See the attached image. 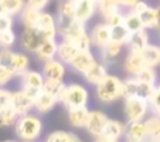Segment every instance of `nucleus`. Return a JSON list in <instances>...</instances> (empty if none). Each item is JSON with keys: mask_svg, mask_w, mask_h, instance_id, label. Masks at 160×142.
Instances as JSON below:
<instances>
[{"mask_svg": "<svg viewBox=\"0 0 160 142\" xmlns=\"http://www.w3.org/2000/svg\"><path fill=\"white\" fill-rule=\"evenodd\" d=\"M17 41V34L13 29L0 31V49H12Z\"/></svg>", "mask_w": 160, "mask_h": 142, "instance_id": "39", "label": "nucleus"}, {"mask_svg": "<svg viewBox=\"0 0 160 142\" xmlns=\"http://www.w3.org/2000/svg\"><path fill=\"white\" fill-rule=\"evenodd\" d=\"M152 112L150 103L138 97H126L123 101V115L128 121H145Z\"/></svg>", "mask_w": 160, "mask_h": 142, "instance_id": "5", "label": "nucleus"}, {"mask_svg": "<svg viewBox=\"0 0 160 142\" xmlns=\"http://www.w3.org/2000/svg\"><path fill=\"white\" fill-rule=\"evenodd\" d=\"M142 53H143V57H145L148 66L154 67V68L160 66V45L152 44L150 43Z\"/></svg>", "mask_w": 160, "mask_h": 142, "instance_id": "31", "label": "nucleus"}, {"mask_svg": "<svg viewBox=\"0 0 160 142\" xmlns=\"http://www.w3.org/2000/svg\"><path fill=\"white\" fill-rule=\"evenodd\" d=\"M97 2H98V0H97Z\"/></svg>", "mask_w": 160, "mask_h": 142, "instance_id": "52", "label": "nucleus"}, {"mask_svg": "<svg viewBox=\"0 0 160 142\" xmlns=\"http://www.w3.org/2000/svg\"><path fill=\"white\" fill-rule=\"evenodd\" d=\"M20 81H21V88H24L33 97H36L37 94L42 90V87H44L45 77L42 74V71L28 68L26 73H23L20 76Z\"/></svg>", "mask_w": 160, "mask_h": 142, "instance_id": "7", "label": "nucleus"}, {"mask_svg": "<svg viewBox=\"0 0 160 142\" xmlns=\"http://www.w3.org/2000/svg\"><path fill=\"white\" fill-rule=\"evenodd\" d=\"M135 77H138V78L143 82H148V84H152V85H157V73H156V70H154V67H150V66L143 67L139 71V74Z\"/></svg>", "mask_w": 160, "mask_h": 142, "instance_id": "38", "label": "nucleus"}, {"mask_svg": "<svg viewBox=\"0 0 160 142\" xmlns=\"http://www.w3.org/2000/svg\"><path fill=\"white\" fill-rule=\"evenodd\" d=\"M89 36L92 45L102 50L103 47H106L112 41V29L109 24H106L105 21H102V23H98L91 29Z\"/></svg>", "mask_w": 160, "mask_h": 142, "instance_id": "11", "label": "nucleus"}, {"mask_svg": "<svg viewBox=\"0 0 160 142\" xmlns=\"http://www.w3.org/2000/svg\"><path fill=\"white\" fill-rule=\"evenodd\" d=\"M108 121H109V117L103 111H101V109H91L85 129H87V132L92 138L97 139L103 132Z\"/></svg>", "mask_w": 160, "mask_h": 142, "instance_id": "9", "label": "nucleus"}, {"mask_svg": "<svg viewBox=\"0 0 160 142\" xmlns=\"http://www.w3.org/2000/svg\"><path fill=\"white\" fill-rule=\"evenodd\" d=\"M123 20H125L123 9L116 10V12H113V13H111V14H108L106 17H103V21H105L106 24L111 26V27H115V26L123 24Z\"/></svg>", "mask_w": 160, "mask_h": 142, "instance_id": "41", "label": "nucleus"}, {"mask_svg": "<svg viewBox=\"0 0 160 142\" xmlns=\"http://www.w3.org/2000/svg\"><path fill=\"white\" fill-rule=\"evenodd\" d=\"M126 47V44H122L118 41H111L106 47H103L101 50V58L105 64H113L121 58L123 49Z\"/></svg>", "mask_w": 160, "mask_h": 142, "instance_id": "23", "label": "nucleus"}, {"mask_svg": "<svg viewBox=\"0 0 160 142\" xmlns=\"http://www.w3.org/2000/svg\"><path fill=\"white\" fill-rule=\"evenodd\" d=\"M72 2H75V3H77V2H78V0H72Z\"/></svg>", "mask_w": 160, "mask_h": 142, "instance_id": "51", "label": "nucleus"}, {"mask_svg": "<svg viewBox=\"0 0 160 142\" xmlns=\"http://www.w3.org/2000/svg\"><path fill=\"white\" fill-rule=\"evenodd\" d=\"M0 14H7L6 13V7H4L3 0H0Z\"/></svg>", "mask_w": 160, "mask_h": 142, "instance_id": "49", "label": "nucleus"}, {"mask_svg": "<svg viewBox=\"0 0 160 142\" xmlns=\"http://www.w3.org/2000/svg\"><path fill=\"white\" fill-rule=\"evenodd\" d=\"M156 30L160 31V6L157 7V29Z\"/></svg>", "mask_w": 160, "mask_h": 142, "instance_id": "50", "label": "nucleus"}, {"mask_svg": "<svg viewBox=\"0 0 160 142\" xmlns=\"http://www.w3.org/2000/svg\"><path fill=\"white\" fill-rule=\"evenodd\" d=\"M145 122L148 125V141H160V115L152 114Z\"/></svg>", "mask_w": 160, "mask_h": 142, "instance_id": "30", "label": "nucleus"}, {"mask_svg": "<svg viewBox=\"0 0 160 142\" xmlns=\"http://www.w3.org/2000/svg\"><path fill=\"white\" fill-rule=\"evenodd\" d=\"M18 112L14 109V107L10 105L4 107L0 109V128H9V127H14V124L18 119Z\"/></svg>", "mask_w": 160, "mask_h": 142, "instance_id": "27", "label": "nucleus"}, {"mask_svg": "<svg viewBox=\"0 0 160 142\" xmlns=\"http://www.w3.org/2000/svg\"><path fill=\"white\" fill-rule=\"evenodd\" d=\"M154 88H156V85L140 81L135 76H129L123 81V98L138 97V98H143V100L150 101L152 95L154 92Z\"/></svg>", "mask_w": 160, "mask_h": 142, "instance_id": "6", "label": "nucleus"}, {"mask_svg": "<svg viewBox=\"0 0 160 142\" xmlns=\"http://www.w3.org/2000/svg\"><path fill=\"white\" fill-rule=\"evenodd\" d=\"M79 135H77L72 131H64V129H58V131H52L47 135L45 141L48 142H78L79 141Z\"/></svg>", "mask_w": 160, "mask_h": 142, "instance_id": "29", "label": "nucleus"}, {"mask_svg": "<svg viewBox=\"0 0 160 142\" xmlns=\"http://www.w3.org/2000/svg\"><path fill=\"white\" fill-rule=\"evenodd\" d=\"M125 127H126V124H123L122 121L109 118L105 129H103V132L97 138V141H102V142L119 141V139L125 138Z\"/></svg>", "mask_w": 160, "mask_h": 142, "instance_id": "13", "label": "nucleus"}, {"mask_svg": "<svg viewBox=\"0 0 160 142\" xmlns=\"http://www.w3.org/2000/svg\"><path fill=\"white\" fill-rule=\"evenodd\" d=\"M57 50H58L57 39H47L42 41V44L37 49V51L34 53V54H36V57L38 61L45 63V61L57 57Z\"/></svg>", "mask_w": 160, "mask_h": 142, "instance_id": "22", "label": "nucleus"}, {"mask_svg": "<svg viewBox=\"0 0 160 142\" xmlns=\"http://www.w3.org/2000/svg\"><path fill=\"white\" fill-rule=\"evenodd\" d=\"M97 3H98V12H99V14L102 17H106L111 13L122 9L118 0H98Z\"/></svg>", "mask_w": 160, "mask_h": 142, "instance_id": "36", "label": "nucleus"}, {"mask_svg": "<svg viewBox=\"0 0 160 142\" xmlns=\"http://www.w3.org/2000/svg\"><path fill=\"white\" fill-rule=\"evenodd\" d=\"M91 109L88 107H81V108H72L68 109V121L74 128H85L89 118Z\"/></svg>", "mask_w": 160, "mask_h": 142, "instance_id": "26", "label": "nucleus"}, {"mask_svg": "<svg viewBox=\"0 0 160 142\" xmlns=\"http://www.w3.org/2000/svg\"><path fill=\"white\" fill-rule=\"evenodd\" d=\"M78 51H79V49L77 47L75 44H74L72 41H70V40L61 39L60 41H58L57 57L60 58L61 61H64L67 66H68V64L72 61V58L75 57L77 54H78Z\"/></svg>", "mask_w": 160, "mask_h": 142, "instance_id": "25", "label": "nucleus"}, {"mask_svg": "<svg viewBox=\"0 0 160 142\" xmlns=\"http://www.w3.org/2000/svg\"><path fill=\"white\" fill-rule=\"evenodd\" d=\"M13 29V16L10 14H0V31Z\"/></svg>", "mask_w": 160, "mask_h": 142, "instance_id": "47", "label": "nucleus"}, {"mask_svg": "<svg viewBox=\"0 0 160 142\" xmlns=\"http://www.w3.org/2000/svg\"><path fill=\"white\" fill-rule=\"evenodd\" d=\"M12 95L13 91L7 90L4 87H0V109L12 104Z\"/></svg>", "mask_w": 160, "mask_h": 142, "instance_id": "45", "label": "nucleus"}, {"mask_svg": "<svg viewBox=\"0 0 160 142\" xmlns=\"http://www.w3.org/2000/svg\"><path fill=\"white\" fill-rule=\"evenodd\" d=\"M150 108H152V114L160 115V84L156 85L154 88V92L150 98Z\"/></svg>", "mask_w": 160, "mask_h": 142, "instance_id": "44", "label": "nucleus"}, {"mask_svg": "<svg viewBox=\"0 0 160 142\" xmlns=\"http://www.w3.org/2000/svg\"><path fill=\"white\" fill-rule=\"evenodd\" d=\"M57 104H58V100L54 95L41 90L34 97V111L37 114H48L50 111H52L55 108Z\"/></svg>", "mask_w": 160, "mask_h": 142, "instance_id": "19", "label": "nucleus"}, {"mask_svg": "<svg viewBox=\"0 0 160 142\" xmlns=\"http://www.w3.org/2000/svg\"><path fill=\"white\" fill-rule=\"evenodd\" d=\"M41 14L40 10L31 9V7H24V10L20 13V21L23 27H36L37 21H38V17Z\"/></svg>", "mask_w": 160, "mask_h": 142, "instance_id": "32", "label": "nucleus"}, {"mask_svg": "<svg viewBox=\"0 0 160 142\" xmlns=\"http://www.w3.org/2000/svg\"><path fill=\"white\" fill-rule=\"evenodd\" d=\"M60 103L64 105V108L68 109L72 108H81V107H88L89 103V91L85 85L79 82H72L65 87L62 97Z\"/></svg>", "mask_w": 160, "mask_h": 142, "instance_id": "4", "label": "nucleus"}, {"mask_svg": "<svg viewBox=\"0 0 160 142\" xmlns=\"http://www.w3.org/2000/svg\"><path fill=\"white\" fill-rule=\"evenodd\" d=\"M97 12H98L97 0H78L75 3V20L79 21V23L87 24Z\"/></svg>", "mask_w": 160, "mask_h": 142, "instance_id": "18", "label": "nucleus"}, {"mask_svg": "<svg viewBox=\"0 0 160 142\" xmlns=\"http://www.w3.org/2000/svg\"><path fill=\"white\" fill-rule=\"evenodd\" d=\"M150 44V37H149L148 29H142L138 31H132L128 39L126 47L128 50H136V51H143V50Z\"/></svg>", "mask_w": 160, "mask_h": 142, "instance_id": "21", "label": "nucleus"}, {"mask_svg": "<svg viewBox=\"0 0 160 142\" xmlns=\"http://www.w3.org/2000/svg\"><path fill=\"white\" fill-rule=\"evenodd\" d=\"M95 94L99 103L111 104L123 98V81L116 76H108L95 87Z\"/></svg>", "mask_w": 160, "mask_h": 142, "instance_id": "3", "label": "nucleus"}, {"mask_svg": "<svg viewBox=\"0 0 160 142\" xmlns=\"http://www.w3.org/2000/svg\"><path fill=\"white\" fill-rule=\"evenodd\" d=\"M146 60L143 57L142 51H136V50H128V54L125 55L123 60V70L128 76H138L139 71L146 67Z\"/></svg>", "mask_w": 160, "mask_h": 142, "instance_id": "14", "label": "nucleus"}, {"mask_svg": "<svg viewBox=\"0 0 160 142\" xmlns=\"http://www.w3.org/2000/svg\"><path fill=\"white\" fill-rule=\"evenodd\" d=\"M30 68V58L24 53H16L14 60H13L12 70L17 74V77H20L23 73H26Z\"/></svg>", "mask_w": 160, "mask_h": 142, "instance_id": "35", "label": "nucleus"}, {"mask_svg": "<svg viewBox=\"0 0 160 142\" xmlns=\"http://www.w3.org/2000/svg\"><path fill=\"white\" fill-rule=\"evenodd\" d=\"M42 74H44L45 80H58V81H64L67 76V64L61 61L58 57L51 58V60L42 63Z\"/></svg>", "mask_w": 160, "mask_h": 142, "instance_id": "12", "label": "nucleus"}, {"mask_svg": "<svg viewBox=\"0 0 160 142\" xmlns=\"http://www.w3.org/2000/svg\"><path fill=\"white\" fill-rule=\"evenodd\" d=\"M65 87H67V84L64 81H58V80H45L42 90L50 92L51 95H54V97L58 100V103H60L64 91H65Z\"/></svg>", "mask_w": 160, "mask_h": 142, "instance_id": "33", "label": "nucleus"}, {"mask_svg": "<svg viewBox=\"0 0 160 142\" xmlns=\"http://www.w3.org/2000/svg\"><path fill=\"white\" fill-rule=\"evenodd\" d=\"M72 20H75V2H72V0H64L57 10L58 27H61L64 24H68Z\"/></svg>", "mask_w": 160, "mask_h": 142, "instance_id": "24", "label": "nucleus"}, {"mask_svg": "<svg viewBox=\"0 0 160 142\" xmlns=\"http://www.w3.org/2000/svg\"><path fill=\"white\" fill-rule=\"evenodd\" d=\"M3 3L6 7V13L13 17L20 16V13L26 7V0H3Z\"/></svg>", "mask_w": 160, "mask_h": 142, "instance_id": "37", "label": "nucleus"}, {"mask_svg": "<svg viewBox=\"0 0 160 142\" xmlns=\"http://www.w3.org/2000/svg\"><path fill=\"white\" fill-rule=\"evenodd\" d=\"M48 2L50 0H26V6L42 12L45 9V6L48 4Z\"/></svg>", "mask_w": 160, "mask_h": 142, "instance_id": "46", "label": "nucleus"}, {"mask_svg": "<svg viewBox=\"0 0 160 142\" xmlns=\"http://www.w3.org/2000/svg\"><path fill=\"white\" fill-rule=\"evenodd\" d=\"M95 63H97V58H95L94 53L91 51V50H79L78 54L72 58V61H71L68 66H70L75 73L82 76V74L87 73Z\"/></svg>", "mask_w": 160, "mask_h": 142, "instance_id": "15", "label": "nucleus"}, {"mask_svg": "<svg viewBox=\"0 0 160 142\" xmlns=\"http://www.w3.org/2000/svg\"><path fill=\"white\" fill-rule=\"evenodd\" d=\"M14 55H16V51H13L12 49H0V66L12 68Z\"/></svg>", "mask_w": 160, "mask_h": 142, "instance_id": "43", "label": "nucleus"}, {"mask_svg": "<svg viewBox=\"0 0 160 142\" xmlns=\"http://www.w3.org/2000/svg\"><path fill=\"white\" fill-rule=\"evenodd\" d=\"M14 77H17V74L10 67L0 66V87H6L9 82L14 80Z\"/></svg>", "mask_w": 160, "mask_h": 142, "instance_id": "42", "label": "nucleus"}, {"mask_svg": "<svg viewBox=\"0 0 160 142\" xmlns=\"http://www.w3.org/2000/svg\"><path fill=\"white\" fill-rule=\"evenodd\" d=\"M138 14L142 18L145 29H149V30H156L157 29V7H152L149 4Z\"/></svg>", "mask_w": 160, "mask_h": 142, "instance_id": "28", "label": "nucleus"}, {"mask_svg": "<svg viewBox=\"0 0 160 142\" xmlns=\"http://www.w3.org/2000/svg\"><path fill=\"white\" fill-rule=\"evenodd\" d=\"M36 27L44 34L45 39H57L58 23H57V17H54L51 13H47L42 10Z\"/></svg>", "mask_w": 160, "mask_h": 142, "instance_id": "16", "label": "nucleus"}, {"mask_svg": "<svg viewBox=\"0 0 160 142\" xmlns=\"http://www.w3.org/2000/svg\"><path fill=\"white\" fill-rule=\"evenodd\" d=\"M111 29H112V41H118V43H122V44H126L128 39L130 36V31L126 29V26L119 24Z\"/></svg>", "mask_w": 160, "mask_h": 142, "instance_id": "40", "label": "nucleus"}, {"mask_svg": "<svg viewBox=\"0 0 160 142\" xmlns=\"http://www.w3.org/2000/svg\"><path fill=\"white\" fill-rule=\"evenodd\" d=\"M42 129H44V124L37 112L20 115L17 122L14 124V134L18 139L26 142L37 141L42 135Z\"/></svg>", "mask_w": 160, "mask_h": 142, "instance_id": "1", "label": "nucleus"}, {"mask_svg": "<svg viewBox=\"0 0 160 142\" xmlns=\"http://www.w3.org/2000/svg\"><path fill=\"white\" fill-rule=\"evenodd\" d=\"M108 74L109 73H108V67H106V64L103 63V61L97 60V63L91 67L85 74H82V77H84V80L88 82V84L97 87V85L99 84Z\"/></svg>", "mask_w": 160, "mask_h": 142, "instance_id": "20", "label": "nucleus"}, {"mask_svg": "<svg viewBox=\"0 0 160 142\" xmlns=\"http://www.w3.org/2000/svg\"><path fill=\"white\" fill-rule=\"evenodd\" d=\"M44 40L47 39L37 27H24L20 36V44L27 53H36Z\"/></svg>", "mask_w": 160, "mask_h": 142, "instance_id": "8", "label": "nucleus"}, {"mask_svg": "<svg viewBox=\"0 0 160 142\" xmlns=\"http://www.w3.org/2000/svg\"><path fill=\"white\" fill-rule=\"evenodd\" d=\"M58 36L61 39L72 41L79 50H91L92 47L91 36L85 27V23H79L77 20H72L68 24L58 27Z\"/></svg>", "mask_w": 160, "mask_h": 142, "instance_id": "2", "label": "nucleus"}, {"mask_svg": "<svg viewBox=\"0 0 160 142\" xmlns=\"http://www.w3.org/2000/svg\"><path fill=\"white\" fill-rule=\"evenodd\" d=\"M119 4H121L122 9H128V10H132L135 7V4L139 2V0H118Z\"/></svg>", "mask_w": 160, "mask_h": 142, "instance_id": "48", "label": "nucleus"}, {"mask_svg": "<svg viewBox=\"0 0 160 142\" xmlns=\"http://www.w3.org/2000/svg\"><path fill=\"white\" fill-rule=\"evenodd\" d=\"M125 139L129 142L148 141V125L145 121H128L125 127Z\"/></svg>", "mask_w": 160, "mask_h": 142, "instance_id": "17", "label": "nucleus"}, {"mask_svg": "<svg viewBox=\"0 0 160 142\" xmlns=\"http://www.w3.org/2000/svg\"><path fill=\"white\" fill-rule=\"evenodd\" d=\"M12 105L18 112V115L28 114L34 109V97L24 88H20L17 91H13Z\"/></svg>", "mask_w": 160, "mask_h": 142, "instance_id": "10", "label": "nucleus"}, {"mask_svg": "<svg viewBox=\"0 0 160 142\" xmlns=\"http://www.w3.org/2000/svg\"><path fill=\"white\" fill-rule=\"evenodd\" d=\"M123 24L126 26V29L132 33V31H138V30H142L145 29L143 26V21L140 18V16L136 12L133 10H129L128 13H125V20H123Z\"/></svg>", "mask_w": 160, "mask_h": 142, "instance_id": "34", "label": "nucleus"}]
</instances>
